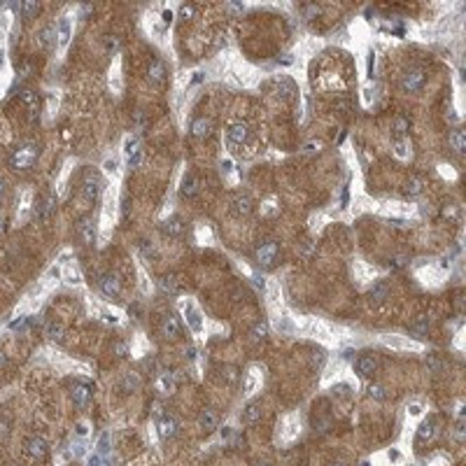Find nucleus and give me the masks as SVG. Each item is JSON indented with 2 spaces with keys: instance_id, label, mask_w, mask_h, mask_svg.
Returning a JSON list of instances; mask_svg holds the SVG:
<instances>
[{
  "instance_id": "obj_1",
  "label": "nucleus",
  "mask_w": 466,
  "mask_h": 466,
  "mask_svg": "<svg viewBox=\"0 0 466 466\" xmlns=\"http://www.w3.org/2000/svg\"><path fill=\"white\" fill-rule=\"evenodd\" d=\"M38 156H40V147H38L35 142H24V145H19V147L10 154V168H14V170L33 168L35 161H38Z\"/></svg>"
},
{
  "instance_id": "obj_2",
  "label": "nucleus",
  "mask_w": 466,
  "mask_h": 466,
  "mask_svg": "<svg viewBox=\"0 0 466 466\" xmlns=\"http://www.w3.org/2000/svg\"><path fill=\"white\" fill-rule=\"evenodd\" d=\"M424 84H426V75H424V70H419V68H410V70L401 77V91H403V94H417Z\"/></svg>"
},
{
  "instance_id": "obj_3",
  "label": "nucleus",
  "mask_w": 466,
  "mask_h": 466,
  "mask_svg": "<svg viewBox=\"0 0 466 466\" xmlns=\"http://www.w3.org/2000/svg\"><path fill=\"white\" fill-rule=\"evenodd\" d=\"M82 194H84L87 201H96L103 194V180L98 173H94V170L84 173V177H82Z\"/></svg>"
},
{
  "instance_id": "obj_4",
  "label": "nucleus",
  "mask_w": 466,
  "mask_h": 466,
  "mask_svg": "<svg viewBox=\"0 0 466 466\" xmlns=\"http://www.w3.org/2000/svg\"><path fill=\"white\" fill-rule=\"evenodd\" d=\"M126 159H129V166L131 168H138L142 161V149H140V140L135 138V135H129L126 138Z\"/></svg>"
},
{
  "instance_id": "obj_5",
  "label": "nucleus",
  "mask_w": 466,
  "mask_h": 466,
  "mask_svg": "<svg viewBox=\"0 0 466 466\" xmlns=\"http://www.w3.org/2000/svg\"><path fill=\"white\" fill-rule=\"evenodd\" d=\"M101 289H103L105 296L117 298L119 294H122V280H119L115 273H105V275L101 277Z\"/></svg>"
},
{
  "instance_id": "obj_6",
  "label": "nucleus",
  "mask_w": 466,
  "mask_h": 466,
  "mask_svg": "<svg viewBox=\"0 0 466 466\" xmlns=\"http://www.w3.org/2000/svg\"><path fill=\"white\" fill-rule=\"evenodd\" d=\"M161 333L166 338H170V340H177V338L182 336V324H180V319H177L175 315H166V317L161 319Z\"/></svg>"
},
{
  "instance_id": "obj_7",
  "label": "nucleus",
  "mask_w": 466,
  "mask_h": 466,
  "mask_svg": "<svg viewBox=\"0 0 466 466\" xmlns=\"http://www.w3.org/2000/svg\"><path fill=\"white\" fill-rule=\"evenodd\" d=\"M70 396H73V403L77 405V408H87L89 401H91V387H89L87 382H75Z\"/></svg>"
},
{
  "instance_id": "obj_8",
  "label": "nucleus",
  "mask_w": 466,
  "mask_h": 466,
  "mask_svg": "<svg viewBox=\"0 0 466 466\" xmlns=\"http://www.w3.org/2000/svg\"><path fill=\"white\" fill-rule=\"evenodd\" d=\"M77 233H80V240L84 245H94L96 240V222L94 217H84L80 222V226H77Z\"/></svg>"
},
{
  "instance_id": "obj_9",
  "label": "nucleus",
  "mask_w": 466,
  "mask_h": 466,
  "mask_svg": "<svg viewBox=\"0 0 466 466\" xmlns=\"http://www.w3.org/2000/svg\"><path fill=\"white\" fill-rule=\"evenodd\" d=\"M177 429H180V424H177V419L173 415H159V433H161V438H175Z\"/></svg>"
},
{
  "instance_id": "obj_10",
  "label": "nucleus",
  "mask_w": 466,
  "mask_h": 466,
  "mask_svg": "<svg viewBox=\"0 0 466 466\" xmlns=\"http://www.w3.org/2000/svg\"><path fill=\"white\" fill-rule=\"evenodd\" d=\"M54 210H56V196L54 194H45L38 201V205H35V215L40 217V219H49Z\"/></svg>"
},
{
  "instance_id": "obj_11",
  "label": "nucleus",
  "mask_w": 466,
  "mask_h": 466,
  "mask_svg": "<svg viewBox=\"0 0 466 466\" xmlns=\"http://www.w3.org/2000/svg\"><path fill=\"white\" fill-rule=\"evenodd\" d=\"M354 368H357V373L361 378H371L373 373H375V368H378V361H375L373 354H361V357L357 359Z\"/></svg>"
},
{
  "instance_id": "obj_12",
  "label": "nucleus",
  "mask_w": 466,
  "mask_h": 466,
  "mask_svg": "<svg viewBox=\"0 0 466 466\" xmlns=\"http://www.w3.org/2000/svg\"><path fill=\"white\" fill-rule=\"evenodd\" d=\"M26 452H28V457H33V459H42V457L47 454V440L40 438V436L28 438L26 440Z\"/></svg>"
},
{
  "instance_id": "obj_13",
  "label": "nucleus",
  "mask_w": 466,
  "mask_h": 466,
  "mask_svg": "<svg viewBox=\"0 0 466 466\" xmlns=\"http://www.w3.org/2000/svg\"><path fill=\"white\" fill-rule=\"evenodd\" d=\"M21 101H24V105H26V110H28V119H31V122H38V117H40V98H38V94L24 91Z\"/></svg>"
},
{
  "instance_id": "obj_14",
  "label": "nucleus",
  "mask_w": 466,
  "mask_h": 466,
  "mask_svg": "<svg viewBox=\"0 0 466 466\" xmlns=\"http://www.w3.org/2000/svg\"><path fill=\"white\" fill-rule=\"evenodd\" d=\"M250 135H252V131H250V126L247 124H233L229 129V140L233 142V145H243V142H247L250 140Z\"/></svg>"
},
{
  "instance_id": "obj_15",
  "label": "nucleus",
  "mask_w": 466,
  "mask_h": 466,
  "mask_svg": "<svg viewBox=\"0 0 466 466\" xmlns=\"http://www.w3.org/2000/svg\"><path fill=\"white\" fill-rule=\"evenodd\" d=\"M217 424H219V415H217V410H212V408H205V410L198 415V426H201L205 433L217 429Z\"/></svg>"
},
{
  "instance_id": "obj_16",
  "label": "nucleus",
  "mask_w": 466,
  "mask_h": 466,
  "mask_svg": "<svg viewBox=\"0 0 466 466\" xmlns=\"http://www.w3.org/2000/svg\"><path fill=\"white\" fill-rule=\"evenodd\" d=\"M277 243H266V245H261L257 250V259H259V264L261 266H270L273 261H275V257H277Z\"/></svg>"
},
{
  "instance_id": "obj_17",
  "label": "nucleus",
  "mask_w": 466,
  "mask_h": 466,
  "mask_svg": "<svg viewBox=\"0 0 466 466\" xmlns=\"http://www.w3.org/2000/svg\"><path fill=\"white\" fill-rule=\"evenodd\" d=\"M159 287H161L163 294H177V291L182 289V277L175 275V273H170V275H163L161 280H159Z\"/></svg>"
},
{
  "instance_id": "obj_18",
  "label": "nucleus",
  "mask_w": 466,
  "mask_h": 466,
  "mask_svg": "<svg viewBox=\"0 0 466 466\" xmlns=\"http://www.w3.org/2000/svg\"><path fill=\"white\" fill-rule=\"evenodd\" d=\"M233 215L236 217H247L254 210V203H252V198L250 196H245V194H240V196H236L233 198Z\"/></svg>"
},
{
  "instance_id": "obj_19",
  "label": "nucleus",
  "mask_w": 466,
  "mask_h": 466,
  "mask_svg": "<svg viewBox=\"0 0 466 466\" xmlns=\"http://www.w3.org/2000/svg\"><path fill=\"white\" fill-rule=\"evenodd\" d=\"M182 196H187V198H194L201 191V180H198L194 173H187L184 175V180H182Z\"/></svg>"
},
{
  "instance_id": "obj_20",
  "label": "nucleus",
  "mask_w": 466,
  "mask_h": 466,
  "mask_svg": "<svg viewBox=\"0 0 466 466\" xmlns=\"http://www.w3.org/2000/svg\"><path fill=\"white\" fill-rule=\"evenodd\" d=\"M161 231H163V236H168V238H180L182 236V231H184V224H182L180 217H170V219L163 222Z\"/></svg>"
},
{
  "instance_id": "obj_21",
  "label": "nucleus",
  "mask_w": 466,
  "mask_h": 466,
  "mask_svg": "<svg viewBox=\"0 0 466 466\" xmlns=\"http://www.w3.org/2000/svg\"><path fill=\"white\" fill-rule=\"evenodd\" d=\"M147 75L152 82H163L166 80V66H163L161 59H149V66H147Z\"/></svg>"
},
{
  "instance_id": "obj_22",
  "label": "nucleus",
  "mask_w": 466,
  "mask_h": 466,
  "mask_svg": "<svg viewBox=\"0 0 466 466\" xmlns=\"http://www.w3.org/2000/svg\"><path fill=\"white\" fill-rule=\"evenodd\" d=\"M191 133L196 135V138H208V135L212 133V122L205 119V117H196V119L191 122Z\"/></svg>"
},
{
  "instance_id": "obj_23",
  "label": "nucleus",
  "mask_w": 466,
  "mask_h": 466,
  "mask_svg": "<svg viewBox=\"0 0 466 466\" xmlns=\"http://www.w3.org/2000/svg\"><path fill=\"white\" fill-rule=\"evenodd\" d=\"M184 317H187V324L191 326V331H201L203 329V319H201V312L194 308L191 303L184 305Z\"/></svg>"
},
{
  "instance_id": "obj_24",
  "label": "nucleus",
  "mask_w": 466,
  "mask_h": 466,
  "mask_svg": "<svg viewBox=\"0 0 466 466\" xmlns=\"http://www.w3.org/2000/svg\"><path fill=\"white\" fill-rule=\"evenodd\" d=\"M417 436H419V440H433L438 436V424H436L433 419H426V422H422V426H419Z\"/></svg>"
},
{
  "instance_id": "obj_25",
  "label": "nucleus",
  "mask_w": 466,
  "mask_h": 466,
  "mask_svg": "<svg viewBox=\"0 0 466 466\" xmlns=\"http://www.w3.org/2000/svg\"><path fill=\"white\" fill-rule=\"evenodd\" d=\"M156 387H159V392H163V394H170L173 389H175V375L173 373H161L159 375V380H156Z\"/></svg>"
},
{
  "instance_id": "obj_26",
  "label": "nucleus",
  "mask_w": 466,
  "mask_h": 466,
  "mask_svg": "<svg viewBox=\"0 0 466 466\" xmlns=\"http://www.w3.org/2000/svg\"><path fill=\"white\" fill-rule=\"evenodd\" d=\"M261 419V405L259 403H250L247 408L243 410V422L245 424H254Z\"/></svg>"
},
{
  "instance_id": "obj_27",
  "label": "nucleus",
  "mask_w": 466,
  "mask_h": 466,
  "mask_svg": "<svg viewBox=\"0 0 466 466\" xmlns=\"http://www.w3.org/2000/svg\"><path fill=\"white\" fill-rule=\"evenodd\" d=\"M450 145H452V149L457 152V154H461L466 149V133L461 129H454L452 133H450Z\"/></svg>"
},
{
  "instance_id": "obj_28",
  "label": "nucleus",
  "mask_w": 466,
  "mask_h": 466,
  "mask_svg": "<svg viewBox=\"0 0 466 466\" xmlns=\"http://www.w3.org/2000/svg\"><path fill=\"white\" fill-rule=\"evenodd\" d=\"M56 38H59V45H61V47H66L68 42H70V21L68 19L59 21V26H56Z\"/></svg>"
},
{
  "instance_id": "obj_29",
  "label": "nucleus",
  "mask_w": 466,
  "mask_h": 466,
  "mask_svg": "<svg viewBox=\"0 0 466 466\" xmlns=\"http://www.w3.org/2000/svg\"><path fill=\"white\" fill-rule=\"evenodd\" d=\"M21 14H24L26 21L35 19V14H40V5L35 0H26V3H21Z\"/></svg>"
},
{
  "instance_id": "obj_30",
  "label": "nucleus",
  "mask_w": 466,
  "mask_h": 466,
  "mask_svg": "<svg viewBox=\"0 0 466 466\" xmlns=\"http://www.w3.org/2000/svg\"><path fill=\"white\" fill-rule=\"evenodd\" d=\"M387 296H389V284H387V282H380V284H375V287L371 289V298H373V301H378V303H380V301H385Z\"/></svg>"
},
{
  "instance_id": "obj_31",
  "label": "nucleus",
  "mask_w": 466,
  "mask_h": 466,
  "mask_svg": "<svg viewBox=\"0 0 466 466\" xmlns=\"http://www.w3.org/2000/svg\"><path fill=\"white\" fill-rule=\"evenodd\" d=\"M45 336L52 338V340H61V336H63L61 324H56V322H47V326H45Z\"/></svg>"
},
{
  "instance_id": "obj_32",
  "label": "nucleus",
  "mask_w": 466,
  "mask_h": 466,
  "mask_svg": "<svg viewBox=\"0 0 466 466\" xmlns=\"http://www.w3.org/2000/svg\"><path fill=\"white\" fill-rule=\"evenodd\" d=\"M277 89H280V94H282V98H291V96L296 94V87L291 84L289 80H277L275 82Z\"/></svg>"
},
{
  "instance_id": "obj_33",
  "label": "nucleus",
  "mask_w": 466,
  "mask_h": 466,
  "mask_svg": "<svg viewBox=\"0 0 466 466\" xmlns=\"http://www.w3.org/2000/svg\"><path fill=\"white\" fill-rule=\"evenodd\" d=\"M426 329H429V319L422 317V319H417V322L410 326V333H412L415 338H422V336L426 333Z\"/></svg>"
},
{
  "instance_id": "obj_34",
  "label": "nucleus",
  "mask_w": 466,
  "mask_h": 466,
  "mask_svg": "<svg viewBox=\"0 0 466 466\" xmlns=\"http://www.w3.org/2000/svg\"><path fill=\"white\" fill-rule=\"evenodd\" d=\"M405 194H408V196H417V194H422V180H419V177H412L410 182L405 184Z\"/></svg>"
},
{
  "instance_id": "obj_35",
  "label": "nucleus",
  "mask_w": 466,
  "mask_h": 466,
  "mask_svg": "<svg viewBox=\"0 0 466 466\" xmlns=\"http://www.w3.org/2000/svg\"><path fill=\"white\" fill-rule=\"evenodd\" d=\"M266 336H268V324H266V322L254 324V329H252V340H264Z\"/></svg>"
},
{
  "instance_id": "obj_36",
  "label": "nucleus",
  "mask_w": 466,
  "mask_h": 466,
  "mask_svg": "<svg viewBox=\"0 0 466 466\" xmlns=\"http://www.w3.org/2000/svg\"><path fill=\"white\" fill-rule=\"evenodd\" d=\"M405 131H408V122H405L403 117H399L394 122V133H396V138H401V135H405Z\"/></svg>"
},
{
  "instance_id": "obj_37",
  "label": "nucleus",
  "mask_w": 466,
  "mask_h": 466,
  "mask_svg": "<svg viewBox=\"0 0 466 466\" xmlns=\"http://www.w3.org/2000/svg\"><path fill=\"white\" fill-rule=\"evenodd\" d=\"M54 31H56V26H47L42 31V35H40L42 47H49V45H52V33H54Z\"/></svg>"
},
{
  "instance_id": "obj_38",
  "label": "nucleus",
  "mask_w": 466,
  "mask_h": 466,
  "mask_svg": "<svg viewBox=\"0 0 466 466\" xmlns=\"http://www.w3.org/2000/svg\"><path fill=\"white\" fill-rule=\"evenodd\" d=\"M368 394H371V399H378V401H382L387 396L385 387H380V385H371V387H368Z\"/></svg>"
},
{
  "instance_id": "obj_39",
  "label": "nucleus",
  "mask_w": 466,
  "mask_h": 466,
  "mask_svg": "<svg viewBox=\"0 0 466 466\" xmlns=\"http://www.w3.org/2000/svg\"><path fill=\"white\" fill-rule=\"evenodd\" d=\"M105 49H108V54H115L117 49H119V40H117L115 35H108V38H105Z\"/></svg>"
},
{
  "instance_id": "obj_40",
  "label": "nucleus",
  "mask_w": 466,
  "mask_h": 466,
  "mask_svg": "<svg viewBox=\"0 0 466 466\" xmlns=\"http://www.w3.org/2000/svg\"><path fill=\"white\" fill-rule=\"evenodd\" d=\"M319 149H322V142H315V140H312V142H308V145H303V152H305V154H317V152H319Z\"/></svg>"
},
{
  "instance_id": "obj_41",
  "label": "nucleus",
  "mask_w": 466,
  "mask_h": 466,
  "mask_svg": "<svg viewBox=\"0 0 466 466\" xmlns=\"http://www.w3.org/2000/svg\"><path fill=\"white\" fill-rule=\"evenodd\" d=\"M405 264H408V257H405V254H399V257H394L392 261H389V266H392V268H403Z\"/></svg>"
},
{
  "instance_id": "obj_42",
  "label": "nucleus",
  "mask_w": 466,
  "mask_h": 466,
  "mask_svg": "<svg viewBox=\"0 0 466 466\" xmlns=\"http://www.w3.org/2000/svg\"><path fill=\"white\" fill-rule=\"evenodd\" d=\"M194 12H196V7H194V5H182V10H180V14H182L184 21L191 19V17H194Z\"/></svg>"
},
{
  "instance_id": "obj_43",
  "label": "nucleus",
  "mask_w": 466,
  "mask_h": 466,
  "mask_svg": "<svg viewBox=\"0 0 466 466\" xmlns=\"http://www.w3.org/2000/svg\"><path fill=\"white\" fill-rule=\"evenodd\" d=\"M89 466H103L101 457H98V454H94V457H89Z\"/></svg>"
},
{
  "instance_id": "obj_44",
  "label": "nucleus",
  "mask_w": 466,
  "mask_h": 466,
  "mask_svg": "<svg viewBox=\"0 0 466 466\" xmlns=\"http://www.w3.org/2000/svg\"><path fill=\"white\" fill-rule=\"evenodd\" d=\"M115 350H117V354H119V357H124V354H126V345H124V343H117V345H115Z\"/></svg>"
},
{
  "instance_id": "obj_45",
  "label": "nucleus",
  "mask_w": 466,
  "mask_h": 466,
  "mask_svg": "<svg viewBox=\"0 0 466 466\" xmlns=\"http://www.w3.org/2000/svg\"><path fill=\"white\" fill-rule=\"evenodd\" d=\"M443 215H445V217H454V215H457V208H454V205H450V208L443 210Z\"/></svg>"
},
{
  "instance_id": "obj_46",
  "label": "nucleus",
  "mask_w": 466,
  "mask_h": 466,
  "mask_svg": "<svg viewBox=\"0 0 466 466\" xmlns=\"http://www.w3.org/2000/svg\"><path fill=\"white\" fill-rule=\"evenodd\" d=\"M163 21H166V24H170V21H173V12H170V10H166V12H163Z\"/></svg>"
},
{
  "instance_id": "obj_47",
  "label": "nucleus",
  "mask_w": 466,
  "mask_h": 466,
  "mask_svg": "<svg viewBox=\"0 0 466 466\" xmlns=\"http://www.w3.org/2000/svg\"><path fill=\"white\" fill-rule=\"evenodd\" d=\"M373 66H375V54H371V59H368V73L373 75Z\"/></svg>"
},
{
  "instance_id": "obj_48",
  "label": "nucleus",
  "mask_w": 466,
  "mask_h": 466,
  "mask_svg": "<svg viewBox=\"0 0 466 466\" xmlns=\"http://www.w3.org/2000/svg\"><path fill=\"white\" fill-rule=\"evenodd\" d=\"M7 366V357H5V352H0V368H5Z\"/></svg>"
},
{
  "instance_id": "obj_49",
  "label": "nucleus",
  "mask_w": 466,
  "mask_h": 466,
  "mask_svg": "<svg viewBox=\"0 0 466 466\" xmlns=\"http://www.w3.org/2000/svg\"><path fill=\"white\" fill-rule=\"evenodd\" d=\"M222 168L224 170H233V163H231V161H222Z\"/></svg>"
},
{
  "instance_id": "obj_50",
  "label": "nucleus",
  "mask_w": 466,
  "mask_h": 466,
  "mask_svg": "<svg viewBox=\"0 0 466 466\" xmlns=\"http://www.w3.org/2000/svg\"><path fill=\"white\" fill-rule=\"evenodd\" d=\"M3 229H5V226H3V217H0V231H3Z\"/></svg>"
},
{
  "instance_id": "obj_51",
  "label": "nucleus",
  "mask_w": 466,
  "mask_h": 466,
  "mask_svg": "<svg viewBox=\"0 0 466 466\" xmlns=\"http://www.w3.org/2000/svg\"><path fill=\"white\" fill-rule=\"evenodd\" d=\"M3 189H5V187H3V180H0V194H3Z\"/></svg>"
},
{
  "instance_id": "obj_52",
  "label": "nucleus",
  "mask_w": 466,
  "mask_h": 466,
  "mask_svg": "<svg viewBox=\"0 0 466 466\" xmlns=\"http://www.w3.org/2000/svg\"><path fill=\"white\" fill-rule=\"evenodd\" d=\"M259 466H266V464H259Z\"/></svg>"
},
{
  "instance_id": "obj_53",
  "label": "nucleus",
  "mask_w": 466,
  "mask_h": 466,
  "mask_svg": "<svg viewBox=\"0 0 466 466\" xmlns=\"http://www.w3.org/2000/svg\"><path fill=\"white\" fill-rule=\"evenodd\" d=\"M338 466H340V464H338Z\"/></svg>"
}]
</instances>
